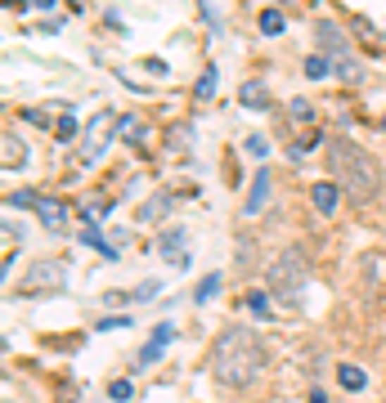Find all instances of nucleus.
Segmentation results:
<instances>
[{
    "mask_svg": "<svg viewBox=\"0 0 386 403\" xmlns=\"http://www.w3.org/2000/svg\"><path fill=\"white\" fill-rule=\"evenodd\" d=\"M238 99H243L247 108H270V94H265V85H261V81H247Z\"/></svg>",
    "mask_w": 386,
    "mask_h": 403,
    "instance_id": "15",
    "label": "nucleus"
},
{
    "mask_svg": "<svg viewBox=\"0 0 386 403\" xmlns=\"http://www.w3.org/2000/svg\"><path fill=\"white\" fill-rule=\"evenodd\" d=\"M108 327H130V319H99V332H108Z\"/></svg>",
    "mask_w": 386,
    "mask_h": 403,
    "instance_id": "27",
    "label": "nucleus"
},
{
    "mask_svg": "<svg viewBox=\"0 0 386 403\" xmlns=\"http://www.w3.org/2000/svg\"><path fill=\"white\" fill-rule=\"evenodd\" d=\"M216 291H220V274H207V278H202V283H198V291H193V300H211L216 296Z\"/></svg>",
    "mask_w": 386,
    "mask_h": 403,
    "instance_id": "18",
    "label": "nucleus"
},
{
    "mask_svg": "<svg viewBox=\"0 0 386 403\" xmlns=\"http://www.w3.org/2000/svg\"><path fill=\"white\" fill-rule=\"evenodd\" d=\"M32 211L41 215V224L50 229V234H63V229H68V206H63V202L41 198V193H36V206H32Z\"/></svg>",
    "mask_w": 386,
    "mask_h": 403,
    "instance_id": "6",
    "label": "nucleus"
},
{
    "mask_svg": "<svg viewBox=\"0 0 386 403\" xmlns=\"http://www.w3.org/2000/svg\"><path fill=\"white\" fill-rule=\"evenodd\" d=\"M0 148H5V157H0V162H5V170H23V166H27V143L14 139V130H5Z\"/></svg>",
    "mask_w": 386,
    "mask_h": 403,
    "instance_id": "11",
    "label": "nucleus"
},
{
    "mask_svg": "<svg viewBox=\"0 0 386 403\" xmlns=\"http://www.w3.org/2000/svg\"><path fill=\"white\" fill-rule=\"evenodd\" d=\"M108 395H113L117 403H122V399H135V385H130V381H113V385H108Z\"/></svg>",
    "mask_w": 386,
    "mask_h": 403,
    "instance_id": "21",
    "label": "nucleus"
},
{
    "mask_svg": "<svg viewBox=\"0 0 386 403\" xmlns=\"http://www.w3.org/2000/svg\"><path fill=\"white\" fill-rule=\"evenodd\" d=\"M113 130H117V117H113V113H99V117H94L90 130L81 134V162H86V166L99 162L104 148H108V139H113Z\"/></svg>",
    "mask_w": 386,
    "mask_h": 403,
    "instance_id": "5",
    "label": "nucleus"
},
{
    "mask_svg": "<svg viewBox=\"0 0 386 403\" xmlns=\"http://www.w3.org/2000/svg\"><path fill=\"white\" fill-rule=\"evenodd\" d=\"M328 58H332V77H342V81H351V85L364 81V68L351 58V50H346V45H342V50H332Z\"/></svg>",
    "mask_w": 386,
    "mask_h": 403,
    "instance_id": "8",
    "label": "nucleus"
},
{
    "mask_svg": "<svg viewBox=\"0 0 386 403\" xmlns=\"http://www.w3.org/2000/svg\"><path fill=\"white\" fill-rule=\"evenodd\" d=\"M301 283H306V251H301V247H287L279 260L270 264V291H279L287 305H297L292 296L301 291Z\"/></svg>",
    "mask_w": 386,
    "mask_h": 403,
    "instance_id": "3",
    "label": "nucleus"
},
{
    "mask_svg": "<svg viewBox=\"0 0 386 403\" xmlns=\"http://www.w3.org/2000/svg\"><path fill=\"white\" fill-rule=\"evenodd\" d=\"M265 372V345L251 327H225L211 345V376L225 390H247Z\"/></svg>",
    "mask_w": 386,
    "mask_h": 403,
    "instance_id": "1",
    "label": "nucleus"
},
{
    "mask_svg": "<svg viewBox=\"0 0 386 403\" xmlns=\"http://www.w3.org/2000/svg\"><path fill=\"white\" fill-rule=\"evenodd\" d=\"M166 206H171V198H153V202H149V206L139 211V219H153V215H162Z\"/></svg>",
    "mask_w": 386,
    "mask_h": 403,
    "instance_id": "23",
    "label": "nucleus"
},
{
    "mask_svg": "<svg viewBox=\"0 0 386 403\" xmlns=\"http://www.w3.org/2000/svg\"><path fill=\"white\" fill-rule=\"evenodd\" d=\"M32 5H36V9H50V5H54V0H32Z\"/></svg>",
    "mask_w": 386,
    "mask_h": 403,
    "instance_id": "28",
    "label": "nucleus"
},
{
    "mask_svg": "<svg viewBox=\"0 0 386 403\" xmlns=\"http://www.w3.org/2000/svg\"><path fill=\"white\" fill-rule=\"evenodd\" d=\"M382 130H386V117H382Z\"/></svg>",
    "mask_w": 386,
    "mask_h": 403,
    "instance_id": "29",
    "label": "nucleus"
},
{
    "mask_svg": "<svg viewBox=\"0 0 386 403\" xmlns=\"http://www.w3.org/2000/svg\"><path fill=\"white\" fill-rule=\"evenodd\" d=\"M287 108H292V117H297V121H315V108H310L306 99H292Z\"/></svg>",
    "mask_w": 386,
    "mask_h": 403,
    "instance_id": "22",
    "label": "nucleus"
},
{
    "mask_svg": "<svg viewBox=\"0 0 386 403\" xmlns=\"http://www.w3.org/2000/svg\"><path fill=\"white\" fill-rule=\"evenodd\" d=\"M270 188H274L270 170H256V175H251V193H247V202H243V215H261L265 202H270Z\"/></svg>",
    "mask_w": 386,
    "mask_h": 403,
    "instance_id": "7",
    "label": "nucleus"
},
{
    "mask_svg": "<svg viewBox=\"0 0 386 403\" xmlns=\"http://www.w3.org/2000/svg\"><path fill=\"white\" fill-rule=\"evenodd\" d=\"M185 242H189V234H185V229H171V234H162V242H158V247H162V255H171V264H175V269H185V264H189V255H185Z\"/></svg>",
    "mask_w": 386,
    "mask_h": 403,
    "instance_id": "10",
    "label": "nucleus"
},
{
    "mask_svg": "<svg viewBox=\"0 0 386 403\" xmlns=\"http://www.w3.org/2000/svg\"><path fill=\"white\" fill-rule=\"evenodd\" d=\"M310 202H315V211H319V215H332V211H337V202H342V188H337L332 179H319V184L310 188Z\"/></svg>",
    "mask_w": 386,
    "mask_h": 403,
    "instance_id": "9",
    "label": "nucleus"
},
{
    "mask_svg": "<svg viewBox=\"0 0 386 403\" xmlns=\"http://www.w3.org/2000/svg\"><path fill=\"white\" fill-rule=\"evenodd\" d=\"M332 72V58L328 54H310L306 58V77H328Z\"/></svg>",
    "mask_w": 386,
    "mask_h": 403,
    "instance_id": "17",
    "label": "nucleus"
},
{
    "mask_svg": "<svg viewBox=\"0 0 386 403\" xmlns=\"http://www.w3.org/2000/svg\"><path fill=\"white\" fill-rule=\"evenodd\" d=\"M68 283L63 260H36L27 274L18 278V296H41V291H58Z\"/></svg>",
    "mask_w": 386,
    "mask_h": 403,
    "instance_id": "4",
    "label": "nucleus"
},
{
    "mask_svg": "<svg viewBox=\"0 0 386 403\" xmlns=\"http://www.w3.org/2000/svg\"><path fill=\"white\" fill-rule=\"evenodd\" d=\"M247 309L256 314V319H270V296H265V291H251V296H247Z\"/></svg>",
    "mask_w": 386,
    "mask_h": 403,
    "instance_id": "19",
    "label": "nucleus"
},
{
    "mask_svg": "<svg viewBox=\"0 0 386 403\" xmlns=\"http://www.w3.org/2000/svg\"><path fill=\"white\" fill-rule=\"evenodd\" d=\"M198 94H202V99H211V94H216V68H207V77H202Z\"/></svg>",
    "mask_w": 386,
    "mask_h": 403,
    "instance_id": "24",
    "label": "nucleus"
},
{
    "mask_svg": "<svg viewBox=\"0 0 386 403\" xmlns=\"http://www.w3.org/2000/svg\"><path fill=\"white\" fill-rule=\"evenodd\" d=\"M328 170H332V179L351 193L355 202H368L373 193H378V184H382L378 162H373L359 143H351V139H332L328 143Z\"/></svg>",
    "mask_w": 386,
    "mask_h": 403,
    "instance_id": "2",
    "label": "nucleus"
},
{
    "mask_svg": "<svg viewBox=\"0 0 386 403\" xmlns=\"http://www.w3.org/2000/svg\"><path fill=\"white\" fill-rule=\"evenodd\" d=\"M9 206H36V193H9Z\"/></svg>",
    "mask_w": 386,
    "mask_h": 403,
    "instance_id": "26",
    "label": "nucleus"
},
{
    "mask_svg": "<svg viewBox=\"0 0 386 403\" xmlns=\"http://www.w3.org/2000/svg\"><path fill=\"white\" fill-rule=\"evenodd\" d=\"M81 242H86L90 251H99V255H108V260H113V255H117V247H113V242H104V238H99V229H94V219H90L86 229H81Z\"/></svg>",
    "mask_w": 386,
    "mask_h": 403,
    "instance_id": "14",
    "label": "nucleus"
},
{
    "mask_svg": "<svg viewBox=\"0 0 386 403\" xmlns=\"http://www.w3.org/2000/svg\"><path fill=\"white\" fill-rule=\"evenodd\" d=\"M337 381H342L346 390H355V395H359V390L368 385V376H364V368H355V363H342V368H337Z\"/></svg>",
    "mask_w": 386,
    "mask_h": 403,
    "instance_id": "13",
    "label": "nucleus"
},
{
    "mask_svg": "<svg viewBox=\"0 0 386 403\" xmlns=\"http://www.w3.org/2000/svg\"><path fill=\"white\" fill-rule=\"evenodd\" d=\"M171 340H175V327H171V323H162L158 332H153V340L139 350V363H153V359H162V350L171 345Z\"/></svg>",
    "mask_w": 386,
    "mask_h": 403,
    "instance_id": "12",
    "label": "nucleus"
},
{
    "mask_svg": "<svg viewBox=\"0 0 386 403\" xmlns=\"http://www.w3.org/2000/svg\"><path fill=\"white\" fill-rule=\"evenodd\" d=\"M72 134H77V121H72V117H58V130H54V139H58V143H68Z\"/></svg>",
    "mask_w": 386,
    "mask_h": 403,
    "instance_id": "20",
    "label": "nucleus"
},
{
    "mask_svg": "<svg viewBox=\"0 0 386 403\" xmlns=\"http://www.w3.org/2000/svg\"><path fill=\"white\" fill-rule=\"evenodd\" d=\"M283 27H287V18L279 14V9H265V14H261V32L265 36H279Z\"/></svg>",
    "mask_w": 386,
    "mask_h": 403,
    "instance_id": "16",
    "label": "nucleus"
},
{
    "mask_svg": "<svg viewBox=\"0 0 386 403\" xmlns=\"http://www.w3.org/2000/svg\"><path fill=\"white\" fill-rule=\"evenodd\" d=\"M265 148H270V143H265V134H251V139H247V153H251V157H265Z\"/></svg>",
    "mask_w": 386,
    "mask_h": 403,
    "instance_id": "25",
    "label": "nucleus"
}]
</instances>
